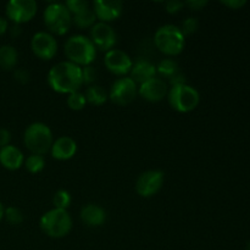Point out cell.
Masks as SVG:
<instances>
[{
	"label": "cell",
	"mask_w": 250,
	"mask_h": 250,
	"mask_svg": "<svg viewBox=\"0 0 250 250\" xmlns=\"http://www.w3.org/2000/svg\"><path fill=\"white\" fill-rule=\"evenodd\" d=\"M48 83L54 92L60 94L80 92L83 84L82 67L70 61L56 63L49 71Z\"/></svg>",
	"instance_id": "1"
},
{
	"label": "cell",
	"mask_w": 250,
	"mask_h": 250,
	"mask_svg": "<svg viewBox=\"0 0 250 250\" xmlns=\"http://www.w3.org/2000/svg\"><path fill=\"white\" fill-rule=\"evenodd\" d=\"M65 55L68 61L77 66H88L94 61L97 49L89 38L84 36H72L65 43Z\"/></svg>",
	"instance_id": "2"
},
{
	"label": "cell",
	"mask_w": 250,
	"mask_h": 250,
	"mask_svg": "<svg viewBox=\"0 0 250 250\" xmlns=\"http://www.w3.org/2000/svg\"><path fill=\"white\" fill-rule=\"evenodd\" d=\"M154 44L156 49L168 56H176L185 49L186 39L180 27L173 24H165L156 31L154 36Z\"/></svg>",
	"instance_id": "3"
},
{
	"label": "cell",
	"mask_w": 250,
	"mask_h": 250,
	"mask_svg": "<svg viewBox=\"0 0 250 250\" xmlns=\"http://www.w3.org/2000/svg\"><path fill=\"white\" fill-rule=\"evenodd\" d=\"M23 143L32 154L44 155L50 151L53 146V133L45 124L34 122L24 131Z\"/></svg>",
	"instance_id": "4"
},
{
	"label": "cell",
	"mask_w": 250,
	"mask_h": 250,
	"mask_svg": "<svg viewBox=\"0 0 250 250\" xmlns=\"http://www.w3.org/2000/svg\"><path fill=\"white\" fill-rule=\"evenodd\" d=\"M41 229L51 238H62L72 229V219L67 210L54 208L42 216Z\"/></svg>",
	"instance_id": "5"
},
{
	"label": "cell",
	"mask_w": 250,
	"mask_h": 250,
	"mask_svg": "<svg viewBox=\"0 0 250 250\" xmlns=\"http://www.w3.org/2000/svg\"><path fill=\"white\" fill-rule=\"evenodd\" d=\"M44 23L51 33L63 36L72 24V15L65 4H50L45 7L43 14Z\"/></svg>",
	"instance_id": "6"
},
{
	"label": "cell",
	"mask_w": 250,
	"mask_h": 250,
	"mask_svg": "<svg viewBox=\"0 0 250 250\" xmlns=\"http://www.w3.org/2000/svg\"><path fill=\"white\" fill-rule=\"evenodd\" d=\"M170 106L178 112H190L198 106L200 95L195 88L188 84L171 87L167 93Z\"/></svg>",
	"instance_id": "7"
},
{
	"label": "cell",
	"mask_w": 250,
	"mask_h": 250,
	"mask_svg": "<svg viewBox=\"0 0 250 250\" xmlns=\"http://www.w3.org/2000/svg\"><path fill=\"white\" fill-rule=\"evenodd\" d=\"M37 9L34 0H11L6 5V16L15 24L26 23L36 16Z\"/></svg>",
	"instance_id": "8"
},
{
	"label": "cell",
	"mask_w": 250,
	"mask_h": 250,
	"mask_svg": "<svg viewBox=\"0 0 250 250\" xmlns=\"http://www.w3.org/2000/svg\"><path fill=\"white\" fill-rule=\"evenodd\" d=\"M137 93H138V88L134 81L129 77H125L115 81L110 89L109 98L114 104L125 106L133 102Z\"/></svg>",
	"instance_id": "9"
},
{
	"label": "cell",
	"mask_w": 250,
	"mask_h": 250,
	"mask_svg": "<svg viewBox=\"0 0 250 250\" xmlns=\"http://www.w3.org/2000/svg\"><path fill=\"white\" fill-rule=\"evenodd\" d=\"M164 185V173L159 170H149L141 173L136 182V190L141 197L155 195Z\"/></svg>",
	"instance_id": "10"
},
{
	"label": "cell",
	"mask_w": 250,
	"mask_h": 250,
	"mask_svg": "<svg viewBox=\"0 0 250 250\" xmlns=\"http://www.w3.org/2000/svg\"><path fill=\"white\" fill-rule=\"evenodd\" d=\"M31 49L41 60H51L58 53V43L50 33L38 32L32 37Z\"/></svg>",
	"instance_id": "11"
},
{
	"label": "cell",
	"mask_w": 250,
	"mask_h": 250,
	"mask_svg": "<svg viewBox=\"0 0 250 250\" xmlns=\"http://www.w3.org/2000/svg\"><path fill=\"white\" fill-rule=\"evenodd\" d=\"M90 41L99 50L109 51L116 44L117 36L111 26L104 22H98L90 28Z\"/></svg>",
	"instance_id": "12"
},
{
	"label": "cell",
	"mask_w": 250,
	"mask_h": 250,
	"mask_svg": "<svg viewBox=\"0 0 250 250\" xmlns=\"http://www.w3.org/2000/svg\"><path fill=\"white\" fill-rule=\"evenodd\" d=\"M104 63L107 70L116 76H124L131 72V68L133 66L131 58L125 51L117 50V49L106 51Z\"/></svg>",
	"instance_id": "13"
},
{
	"label": "cell",
	"mask_w": 250,
	"mask_h": 250,
	"mask_svg": "<svg viewBox=\"0 0 250 250\" xmlns=\"http://www.w3.org/2000/svg\"><path fill=\"white\" fill-rule=\"evenodd\" d=\"M167 83L164 80H161V78L156 77L146 81L138 88V94L144 100L150 103L160 102V100H163L167 95Z\"/></svg>",
	"instance_id": "14"
},
{
	"label": "cell",
	"mask_w": 250,
	"mask_h": 250,
	"mask_svg": "<svg viewBox=\"0 0 250 250\" xmlns=\"http://www.w3.org/2000/svg\"><path fill=\"white\" fill-rule=\"evenodd\" d=\"M93 11L100 22L107 23L121 16L122 2L117 0H95L93 2Z\"/></svg>",
	"instance_id": "15"
},
{
	"label": "cell",
	"mask_w": 250,
	"mask_h": 250,
	"mask_svg": "<svg viewBox=\"0 0 250 250\" xmlns=\"http://www.w3.org/2000/svg\"><path fill=\"white\" fill-rule=\"evenodd\" d=\"M77 151V143L71 137H60L53 143L50 149L51 156L56 160H70Z\"/></svg>",
	"instance_id": "16"
},
{
	"label": "cell",
	"mask_w": 250,
	"mask_h": 250,
	"mask_svg": "<svg viewBox=\"0 0 250 250\" xmlns=\"http://www.w3.org/2000/svg\"><path fill=\"white\" fill-rule=\"evenodd\" d=\"M24 163V156L22 151L15 146H4L0 149V164L4 166L5 168L10 171L19 170Z\"/></svg>",
	"instance_id": "17"
},
{
	"label": "cell",
	"mask_w": 250,
	"mask_h": 250,
	"mask_svg": "<svg viewBox=\"0 0 250 250\" xmlns=\"http://www.w3.org/2000/svg\"><path fill=\"white\" fill-rule=\"evenodd\" d=\"M156 75V67L154 63L150 61L144 60V59H139L134 62V65L131 68V80L134 81V83H139L143 84L146 81L151 80L155 77Z\"/></svg>",
	"instance_id": "18"
},
{
	"label": "cell",
	"mask_w": 250,
	"mask_h": 250,
	"mask_svg": "<svg viewBox=\"0 0 250 250\" xmlns=\"http://www.w3.org/2000/svg\"><path fill=\"white\" fill-rule=\"evenodd\" d=\"M81 220L89 227H99L106 221V212L97 204H87L81 210Z\"/></svg>",
	"instance_id": "19"
},
{
	"label": "cell",
	"mask_w": 250,
	"mask_h": 250,
	"mask_svg": "<svg viewBox=\"0 0 250 250\" xmlns=\"http://www.w3.org/2000/svg\"><path fill=\"white\" fill-rule=\"evenodd\" d=\"M19 54L12 45L5 44L0 46V68L4 71L14 70L17 65Z\"/></svg>",
	"instance_id": "20"
},
{
	"label": "cell",
	"mask_w": 250,
	"mask_h": 250,
	"mask_svg": "<svg viewBox=\"0 0 250 250\" xmlns=\"http://www.w3.org/2000/svg\"><path fill=\"white\" fill-rule=\"evenodd\" d=\"M85 100L90 105L100 106L107 100V93L102 85H90L85 92Z\"/></svg>",
	"instance_id": "21"
},
{
	"label": "cell",
	"mask_w": 250,
	"mask_h": 250,
	"mask_svg": "<svg viewBox=\"0 0 250 250\" xmlns=\"http://www.w3.org/2000/svg\"><path fill=\"white\" fill-rule=\"evenodd\" d=\"M95 20H97V16H95L94 11L92 9H88L80 14L73 15L72 23L78 28H89V27L92 28L95 24Z\"/></svg>",
	"instance_id": "22"
},
{
	"label": "cell",
	"mask_w": 250,
	"mask_h": 250,
	"mask_svg": "<svg viewBox=\"0 0 250 250\" xmlns=\"http://www.w3.org/2000/svg\"><path fill=\"white\" fill-rule=\"evenodd\" d=\"M156 72L163 76V77L170 80L171 77H173V76L180 72L178 63L175 60H172V59H164V60L159 62L158 67H156Z\"/></svg>",
	"instance_id": "23"
},
{
	"label": "cell",
	"mask_w": 250,
	"mask_h": 250,
	"mask_svg": "<svg viewBox=\"0 0 250 250\" xmlns=\"http://www.w3.org/2000/svg\"><path fill=\"white\" fill-rule=\"evenodd\" d=\"M24 167L28 172L38 173L45 166V159L43 155H37V154H31L28 158L24 160Z\"/></svg>",
	"instance_id": "24"
},
{
	"label": "cell",
	"mask_w": 250,
	"mask_h": 250,
	"mask_svg": "<svg viewBox=\"0 0 250 250\" xmlns=\"http://www.w3.org/2000/svg\"><path fill=\"white\" fill-rule=\"evenodd\" d=\"M71 204V195L67 190L60 189L54 194L53 197V205L55 209H63L66 210Z\"/></svg>",
	"instance_id": "25"
},
{
	"label": "cell",
	"mask_w": 250,
	"mask_h": 250,
	"mask_svg": "<svg viewBox=\"0 0 250 250\" xmlns=\"http://www.w3.org/2000/svg\"><path fill=\"white\" fill-rule=\"evenodd\" d=\"M87 104V100H85L84 94H82L81 92H75L68 94L67 98V105L71 110H75V111H80Z\"/></svg>",
	"instance_id": "26"
},
{
	"label": "cell",
	"mask_w": 250,
	"mask_h": 250,
	"mask_svg": "<svg viewBox=\"0 0 250 250\" xmlns=\"http://www.w3.org/2000/svg\"><path fill=\"white\" fill-rule=\"evenodd\" d=\"M4 217L12 226H19V225H21L23 222V214H22V211L19 208L10 207L7 209H5Z\"/></svg>",
	"instance_id": "27"
},
{
	"label": "cell",
	"mask_w": 250,
	"mask_h": 250,
	"mask_svg": "<svg viewBox=\"0 0 250 250\" xmlns=\"http://www.w3.org/2000/svg\"><path fill=\"white\" fill-rule=\"evenodd\" d=\"M65 5L72 16L73 15H77L80 14V12L84 11V10L90 9L89 2L85 1V0H67Z\"/></svg>",
	"instance_id": "28"
},
{
	"label": "cell",
	"mask_w": 250,
	"mask_h": 250,
	"mask_svg": "<svg viewBox=\"0 0 250 250\" xmlns=\"http://www.w3.org/2000/svg\"><path fill=\"white\" fill-rule=\"evenodd\" d=\"M199 28V21L195 17H187L185 21L182 22V26H181V32L183 33V36H190V34L195 33Z\"/></svg>",
	"instance_id": "29"
},
{
	"label": "cell",
	"mask_w": 250,
	"mask_h": 250,
	"mask_svg": "<svg viewBox=\"0 0 250 250\" xmlns=\"http://www.w3.org/2000/svg\"><path fill=\"white\" fill-rule=\"evenodd\" d=\"M97 71L93 66L88 65L82 67V80H83V84H93L97 80Z\"/></svg>",
	"instance_id": "30"
},
{
	"label": "cell",
	"mask_w": 250,
	"mask_h": 250,
	"mask_svg": "<svg viewBox=\"0 0 250 250\" xmlns=\"http://www.w3.org/2000/svg\"><path fill=\"white\" fill-rule=\"evenodd\" d=\"M14 78L20 84H27L31 80V75L24 68H17V70L14 71Z\"/></svg>",
	"instance_id": "31"
},
{
	"label": "cell",
	"mask_w": 250,
	"mask_h": 250,
	"mask_svg": "<svg viewBox=\"0 0 250 250\" xmlns=\"http://www.w3.org/2000/svg\"><path fill=\"white\" fill-rule=\"evenodd\" d=\"M185 6V2L182 1H178V0H171V1L166 2L165 7H166V11L168 14H177L182 10V7Z\"/></svg>",
	"instance_id": "32"
},
{
	"label": "cell",
	"mask_w": 250,
	"mask_h": 250,
	"mask_svg": "<svg viewBox=\"0 0 250 250\" xmlns=\"http://www.w3.org/2000/svg\"><path fill=\"white\" fill-rule=\"evenodd\" d=\"M207 5V0H188L187 2H185V6H188L190 10H194V11H199V10L204 9Z\"/></svg>",
	"instance_id": "33"
},
{
	"label": "cell",
	"mask_w": 250,
	"mask_h": 250,
	"mask_svg": "<svg viewBox=\"0 0 250 250\" xmlns=\"http://www.w3.org/2000/svg\"><path fill=\"white\" fill-rule=\"evenodd\" d=\"M11 141V133L6 128H0V149L9 146Z\"/></svg>",
	"instance_id": "34"
},
{
	"label": "cell",
	"mask_w": 250,
	"mask_h": 250,
	"mask_svg": "<svg viewBox=\"0 0 250 250\" xmlns=\"http://www.w3.org/2000/svg\"><path fill=\"white\" fill-rule=\"evenodd\" d=\"M170 82L171 87H176V85H182V84H187V80H186V76L182 75L181 72H178L177 75H175L173 77H171L168 80Z\"/></svg>",
	"instance_id": "35"
},
{
	"label": "cell",
	"mask_w": 250,
	"mask_h": 250,
	"mask_svg": "<svg viewBox=\"0 0 250 250\" xmlns=\"http://www.w3.org/2000/svg\"><path fill=\"white\" fill-rule=\"evenodd\" d=\"M221 4H224L225 6L231 7V9H239V7L244 6L247 4L246 0H222Z\"/></svg>",
	"instance_id": "36"
},
{
	"label": "cell",
	"mask_w": 250,
	"mask_h": 250,
	"mask_svg": "<svg viewBox=\"0 0 250 250\" xmlns=\"http://www.w3.org/2000/svg\"><path fill=\"white\" fill-rule=\"evenodd\" d=\"M10 32V36L12 37V38H16V37H19L20 34L22 33V29H21V26L20 24H12L11 28L9 29Z\"/></svg>",
	"instance_id": "37"
},
{
	"label": "cell",
	"mask_w": 250,
	"mask_h": 250,
	"mask_svg": "<svg viewBox=\"0 0 250 250\" xmlns=\"http://www.w3.org/2000/svg\"><path fill=\"white\" fill-rule=\"evenodd\" d=\"M7 29H9V23L4 17H0V37L6 33Z\"/></svg>",
	"instance_id": "38"
},
{
	"label": "cell",
	"mask_w": 250,
	"mask_h": 250,
	"mask_svg": "<svg viewBox=\"0 0 250 250\" xmlns=\"http://www.w3.org/2000/svg\"><path fill=\"white\" fill-rule=\"evenodd\" d=\"M4 212H5V209H4V207H2L1 202H0V221L4 219Z\"/></svg>",
	"instance_id": "39"
},
{
	"label": "cell",
	"mask_w": 250,
	"mask_h": 250,
	"mask_svg": "<svg viewBox=\"0 0 250 250\" xmlns=\"http://www.w3.org/2000/svg\"><path fill=\"white\" fill-rule=\"evenodd\" d=\"M246 250H250V241L248 242V244H247V247H246Z\"/></svg>",
	"instance_id": "40"
}]
</instances>
